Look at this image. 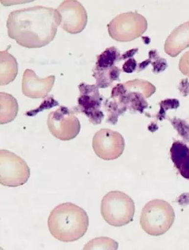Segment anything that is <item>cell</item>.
Listing matches in <instances>:
<instances>
[{
  "instance_id": "cell-1",
  "label": "cell",
  "mask_w": 189,
  "mask_h": 250,
  "mask_svg": "<svg viewBox=\"0 0 189 250\" xmlns=\"http://www.w3.org/2000/svg\"><path fill=\"white\" fill-rule=\"evenodd\" d=\"M61 23L55 8L34 6L12 11L7 21L8 35L28 49H37L50 43Z\"/></svg>"
},
{
  "instance_id": "cell-2",
  "label": "cell",
  "mask_w": 189,
  "mask_h": 250,
  "mask_svg": "<svg viewBox=\"0 0 189 250\" xmlns=\"http://www.w3.org/2000/svg\"><path fill=\"white\" fill-rule=\"evenodd\" d=\"M89 227L87 213L71 203L60 204L50 212L48 227L52 236L62 242H73L84 237Z\"/></svg>"
},
{
  "instance_id": "cell-3",
  "label": "cell",
  "mask_w": 189,
  "mask_h": 250,
  "mask_svg": "<svg viewBox=\"0 0 189 250\" xmlns=\"http://www.w3.org/2000/svg\"><path fill=\"white\" fill-rule=\"evenodd\" d=\"M175 220V213L170 204L164 200L148 202L142 210L140 224L148 235L159 236L165 234Z\"/></svg>"
},
{
  "instance_id": "cell-4",
  "label": "cell",
  "mask_w": 189,
  "mask_h": 250,
  "mask_svg": "<svg viewBox=\"0 0 189 250\" xmlns=\"http://www.w3.org/2000/svg\"><path fill=\"white\" fill-rule=\"evenodd\" d=\"M101 212L104 220L110 226H124L133 220L135 204L125 193L111 191L102 198Z\"/></svg>"
},
{
  "instance_id": "cell-5",
  "label": "cell",
  "mask_w": 189,
  "mask_h": 250,
  "mask_svg": "<svg viewBox=\"0 0 189 250\" xmlns=\"http://www.w3.org/2000/svg\"><path fill=\"white\" fill-rule=\"evenodd\" d=\"M109 35L117 42H129L141 37L147 30V20L137 12L119 14L107 25Z\"/></svg>"
},
{
  "instance_id": "cell-6",
  "label": "cell",
  "mask_w": 189,
  "mask_h": 250,
  "mask_svg": "<svg viewBox=\"0 0 189 250\" xmlns=\"http://www.w3.org/2000/svg\"><path fill=\"white\" fill-rule=\"evenodd\" d=\"M30 176L28 165L19 156L9 150H0V183L17 187L27 183Z\"/></svg>"
},
{
  "instance_id": "cell-7",
  "label": "cell",
  "mask_w": 189,
  "mask_h": 250,
  "mask_svg": "<svg viewBox=\"0 0 189 250\" xmlns=\"http://www.w3.org/2000/svg\"><path fill=\"white\" fill-rule=\"evenodd\" d=\"M47 126L50 133L59 140L67 141L75 138L81 130V124L74 112L64 106L48 115Z\"/></svg>"
},
{
  "instance_id": "cell-8",
  "label": "cell",
  "mask_w": 189,
  "mask_h": 250,
  "mask_svg": "<svg viewBox=\"0 0 189 250\" xmlns=\"http://www.w3.org/2000/svg\"><path fill=\"white\" fill-rule=\"evenodd\" d=\"M94 151L99 158L105 161L116 160L125 149V141L118 132L101 129L94 134L93 140Z\"/></svg>"
},
{
  "instance_id": "cell-9",
  "label": "cell",
  "mask_w": 189,
  "mask_h": 250,
  "mask_svg": "<svg viewBox=\"0 0 189 250\" xmlns=\"http://www.w3.org/2000/svg\"><path fill=\"white\" fill-rule=\"evenodd\" d=\"M78 87V104L74 108V111L84 113L94 125L101 124L104 115L100 110L103 98L100 95L98 87L96 84L90 85L83 82Z\"/></svg>"
},
{
  "instance_id": "cell-10",
  "label": "cell",
  "mask_w": 189,
  "mask_h": 250,
  "mask_svg": "<svg viewBox=\"0 0 189 250\" xmlns=\"http://www.w3.org/2000/svg\"><path fill=\"white\" fill-rule=\"evenodd\" d=\"M61 16V27L67 33L76 35L87 26L88 14L83 5L78 1L67 0L58 8Z\"/></svg>"
},
{
  "instance_id": "cell-11",
  "label": "cell",
  "mask_w": 189,
  "mask_h": 250,
  "mask_svg": "<svg viewBox=\"0 0 189 250\" xmlns=\"http://www.w3.org/2000/svg\"><path fill=\"white\" fill-rule=\"evenodd\" d=\"M55 80L53 75L41 79L34 71L26 69L23 76L22 92L31 99L46 98L52 89Z\"/></svg>"
},
{
  "instance_id": "cell-12",
  "label": "cell",
  "mask_w": 189,
  "mask_h": 250,
  "mask_svg": "<svg viewBox=\"0 0 189 250\" xmlns=\"http://www.w3.org/2000/svg\"><path fill=\"white\" fill-rule=\"evenodd\" d=\"M189 47V21L176 27L166 39L165 52L167 55L175 58Z\"/></svg>"
},
{
  "instance_id": "cell-13",
  "label": "cell",
  "mask_w": 189,
  "mask_h": 250,
  "mask_svg": "<svg viewBox=\"0 0 189 250\" xmlns=\"http://www.w3.org/2000/svg\"><path fill=\"white\" fill-rule=\"evenodd\" d=\"M171 159L183 178L189 180V148L182 141H174L170 149Z\"/></svg>"
},
{
  "instance_id": "cell-14",
  "label": "cell",
  "mask_w": 189,
  "mask_h": 250,
  "mask_svg": "<svg viewBox=\"0 0 189 250\" xmlns=\"http://www.w3.org/2000/svg\"><path fill=\"white\" fill-rule=\"evenodd\" d=\"M18 73L16 59L8 53V49L0 52V85L5 86L15 80Z\"/></svg>"
},
{
  "instance_id": "cell-15",
  "label": "cell",
  "mask_w": 189,
  "mask_h": 250,
  "mask_svg": "<svg viewBox=\"0 0 189 250\" xmlns=\"http://www.w3.org/2000/svg\"><path fill=\"white\" fill-rule=\"evenodd\" d=\"M19 111V104L12 95L7 93H0V124H7L16 118Z\"/></svg>"
},
{
  "instance_id": "cell-16",
  "label": "cell",
  "mask_w": 189,
  "mask_h": 250,
  "mask_svg": "<svg viewBox=\"0 0 189 250\" xmlns=\"http://www.w3.org/2000/svg\"><path fill=\"white\" fill-rule=\"evenodd\" d=\"M121 70L119 67L114 66L107 69H100L94 67L93 76L96 79V85L98 88H107L114 81H119Z\"/></svg>"
},
{
  "instance_id": "cell-17",
  "label": "cell",
  "mask_w": 189,
  "mask_h": 250,
  "mask_svg": "<svg viewBox=\"0 0 189 250\" xmlns=\"http://www.w3.org/2000/svg\"><path fill=\"white\" fill-rule=\"evenodd\" d=\"M121 54L116 47L107 48L104 52L97 56L95 67L100 69H107L114 66L116 62L120 61Z\"/></svg>"
},
{
  "instance_id": "cell-18",
  "label": "cell",
  "mask_w": 189,
  "mask_h": 250,
  "mask_svg": "<svg viewBox=\"0 0 189 250\" xmlns=\"http://www.w3.org/2000/svg\"><path fill=\"white\" fill-rule=\"evenodd\" d=\"M118 244L110 238H96L88 243L84 250H117Z\"/></svg>"
},
{
  "instance_id": "cell-19",
  "label": "cell",
  "mask_w": 189,
  "mask_h": 250,
  "mask_svg": "<svg viewBox=\"0 0 189 250\" xmlns=\"http://www.w3.org/2000/svg\"><path fill=\"white\" fill-rule=\"evenodd\" d=\"M124 84L144 94L146 99L150 98L156 90L155 86H154L150 82L144 80L135 79V80L125 82Z\"/></svg>"
},
{
  "instance_id": "cell-20",
  "label": "cell",
  "mask_w": 189,
  "mask_h": 250,
  "mask_svg": "<svg viewBox=\"0 0 189 250\" xmlns=\"http://www.w3.org/2000/svg\"><path fill=\"white\" fill-rule=\"evenodd\" d=\"M159 52L156 49H153L148 52V59L153 67V72L158 74L164 72L168 67V63L165 59L160 58Z\"/></svg>"
},
{
  "instance_id": "cell-21",
  "label": "cell",
  "mask_w": 189,
  "mask_h": 250,
  "mask_svg": "<svg viewBox=\"0 0 189 250\" xmlns=\"http://www.w3.org/2000/svg\"><path fill=\"white\" fill-rule=\"evenodd\" d=\"M174 128L178 132L180 136L187 143H189V124L183 119L174 118L169 119Z\"/></svg>"
},
{
  "instance_id": "cell-22",
  "label": "cell",
  "mask_w": 189,
  "mask_h": 250,
  "mask_svg": "<svg viewBox=\"0 0 189 250\" xmlns=\"http://www.w3.org/2000/svg\"><path fill=\"white\" fill-rule=\"evenodd\" d=\"M160 109L157 118L160 121L165 118V113L169 109H177L180 106V102L177 99H166L159 103Z\"/></svg>"
},
{
  "instance_id": "cell-23",
  "label": "cell",
  "mask_w": 189,
  "mask_h": 250,
  "mask_svg": "<svg viewBox=\"0 0 189 250\" xmlns=\"http://www.w3.org/2000/svg\"><path fill=\"white\" fill-rule=\"evenodd\" d=\"M59 102L54 99L53 96H47V98H45L41 104L40 105L39 107L27 112L25 113V115L27 116H34L37 113L44 111L46 109H49L53 107L59 106Z\"/></svg>"
},
{
  "instance_id": "cell-24",
  "label": "cell",
  "mask_w": 189,
  "mask_h": 250,
  "mask_svg": "<svg viewBox=\"0 0 189 250\" xmlns=\"http://www.w3.org/2000/svg\"><path fill=\"white\" fill-rule=\"evenodd\" d=\"M179 67L183 75L189 78V51L180 58Z\"/></svg>"
},
{
  "instance_id": "cell-25",
  "label": "cell",
  "mask_w": 189,
  "mask_h": 250,
  "mask_svg": "<svg viewBox=\"0 0 189 250\" xmlns=\"http://www.w3.org/2000/svg\"><path fill=\"white\" fill-rule=\"evenodd\" d=\"M137 62L136 59L130 58L125 61L122 66L123 72L127 73H132L137 69Z\"/></svg>"
},
{
  "instance_id": "cell-26",
  "label": "cell",
  "mask_w": 189,
  "mask_h": 250,
  "mask_svg": "<svg viewBox=\"0 0 189 250\" xmlns=\"http://www.w3.org/2000/svg\"><path fill=\"white\" fill-rule=\"evenodd\" d=\"M178 89L180 95L183 97H186L189 95V81L188 79H183L180 81Z\"/></svg>"
},
{
  "instance_id": "cell-27",
  "label": "cell",
  "mask_w": 189,
  "mask_h": 250,
  "mask_svg": "<svg viewBox=\"0 0 189 250\" xmlns=\"http://www.w3.org/2000/svg\"><path fill=\"white\" fill-rule=\"evenodd\" d=\"M138 48H136V49H130V50L127 51V52H126L121 56L120 61L133 58V57L135 55L137 52H138Z\"/></svg>"
},
{
  "instance_id": "cell-28",
  "label": "cell",
  "mask_w": 189,
  "mask_h": 250,
  "mask_svg": "<svg viewBox=\"0 0 189 250\" xmlns=\"http://www.w3.org/2000/svg\"><path fill=\"white\" fill-rule=\"evenodd\" d=\"M149 64H151V61L148 59L142 62L141 63H140L139 64V72L145 69V68L148 66Z\"/></svg>"
}]
</instances>
